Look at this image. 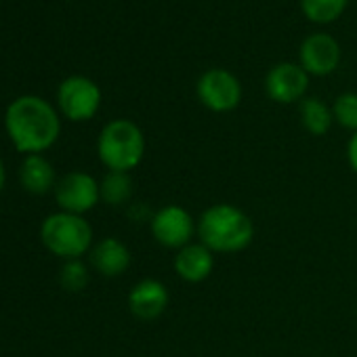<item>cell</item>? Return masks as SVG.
Listing matches in <instances>:
<instances>
[{
	"label": "cell",
	"instance_id": "9c48e42d",
	"mask_svg": "<svg viewBox=\"0 0 357 357\" xmlns=\"http://www.w3.org/2000/svg\"><path fill=\"white\" fill-rule=\"evenodd\" d=\"M309 89V74L301 63H278L265 78V91L275 103H296L305 99Z\"/></svg>",
	"mask_w": 357,
	"mask_h": 357
},
{
	"label": "cell",
	"instance_id": "44dd1931",
	"mask_svg": "<svg viewBox=\"0 0 357 357\" xmlns=\"http://www.w3.org/2000/svg\"><path fill=\"white\" fill-rule=\"evenodd\" d=\"M5 183H7V170H5V164L0 160V194L5 190Z\"/></svg>",
	"mask_w": 357,
	"mask_h": 357
},
{
	"label": "cell",
	"instance_id": "d6986e66",
	"mask_svg": "<svg viewBox=\"0 0 357 357\" xmlns=\"http://www.w3.org/2000/svg\"><path fill=\"white\" fill-rule=\"evenodd\" d=\"M334 122H338L342 128L357 132V95L355 93H342L334 105H332Z\"/></svg>",
	"mask_w": 357,
	"mask_h": 357
},
{
	"label": "cell",
	"instance_id": "5b68a950",
	"mask_svg": "<svg viewBox=\"0 0 357 357\" xmlns=\"http://www.w3.org/2000/svg\"><path fill=\"white\" fill-rule=\"evenodd\" d=\"M149 231L153 240L172 250H181L192 244V238L198 234V221L178 204H166L158 208L149 219Z\"/></svg>",
	"mask_w": 357,
	"mask_h": 357
},
{
	"label": "cell",
	"instance_id": "30bf717a",
	"mask_svg": "<svg viewBox=\"0 0 357 357\" xmlns=\"http://www.w3.org/2000/svg\"><path fill=\"white\" fill-rule=\"evenodd\" d=\"M301 68L311 76H328L340 63V47L330 34H311L298 51Z\"/></svg>",
	"mask_w": 357,
	"mask_h": 357
},
{
	"label": "cell",
	"instance_id": "ba28073f",
	"mask_svg": "<svg viewBox=\"0 0 357 357\" xmlns=\"http://www.w3.org/2000/svg\"><path fill=\"white\" fill-rule=\"evenodd\" d=\"M196 93H198L200 103L217 114L231 112L242 101L240 80L231 72L221 70V68L204 72L196 84Z\"/></svg>",
	"mask_w": 357,
	"mask_h": 357
},
{
	"label": "cell",
	"instance_id": "ac0fdd59",
	"mask_svg": "<svg viewBox=\"0 0 357 357\" xmlns=\"http://www.w3.org/2000/svg\"><path fill=\"white\" fill-rule=\"evenodd\" d=\"M89 267L82 263V259L76 261H66L61 271H59V282L68 292H80L89 286Z\"/></svg>",
	"mask_w": 357,
	"mask_h": 357
},
{
	"label": "cell",
	"instance_id": "e0dca14e",
	"mask_svg": "<svg viewBox=\"0 0 357 357\" xmlns=\"http://www.w3.org/2000/svg\"><path fill=\"white\" fill-rule=\"evenodd\" d=\"M349 5V0H301V9L307 20L315 24H330L338 20Z\"/></svg>",
	"mask_w": 357,
	"mask_h": 357
},
{
	"label": "cell",
	"instance_id": "4fadbf2b",
	"mask_svg": "<svg viewBox=\"0 0 357 357\" xmlns=\"http://www.w3.org/2000/svg\"><path fill=\"white\" fill-rule=\"evenodd\" d=\"M91 265L97 273H101L103 278H118L122 273H126V269L132 263V255L128 250V246L124 242H120L118 238H103L99 240L91 252H89Z\"/></svg>",
	"mask_w": 357,
	"mask_h": 357
},
{
	"label": "cell",
	"instance_id": "2e32d148",
	"mask_svg": "<svg viewBox=\"0 0 357 357\" xmlns=\"http://www.w3.org/2000/svg\"><path fill=\"white\" fill-rule=\"evenodd\" d=\"M298 114H301V124L305 126V130L315 137L326 135L334 124L332 107H328L321 99H315V97H305L298 105Z\"/></svg>",
	"mask_w": 357,
	"mask_h": 357
},
{
	"label": "cell",
	"instance_id": "9a60e30c",
	"mask_svg": "<svg viewBox=\"0 0 357 357\" xmlns=\"http://www.w3.org/2000/svg\"><path fill=\"white\" fill-rule=\"evenodd\" d=\"M99 190H101V202H105L112 208H120L130 202L135 183L130 172L107 170V174L99 181Z\"/></svg>",
	"mask_w": 357,
	"mask_h": 357
},
{
	"label": "cell",
	"instance_id": "8fae6325",
	"mask_svg": "<svg viewBox=\"0 0 357 357\" xmlns=\"http://www.w3.org/2000/svg\"><path fill=\"white\" fill-rule=\"evenodd\" d=\"M168 303H170L168 288L153 278H145L137 282L128 292V309L141 321H153L160 315H164Z\"/></svg>",
	"mask_w": 357,
	"mask_h": 357
},
{
	"label": "cell",
	"instance_id": "6da1fadb",
	"mask_svg": "<svg viewBox=\"0 0 357 357\" xmlns=\"http://www.w3.org/2000/svg\"><path fill=\"white\" fill-rule=\"evenodd\" d=\"M5 130L17 151L32 155L53 147L61 135L59 112L36 95H22L5 112Z\"/></svg>",
	"mask_w": 357,
	"mask_h": 357
},
{
	"label": "cell",
	"instance_id": "ffe728a7",
	"mask_svg": "<svg viewBox=\"0 0 357 357\" xmlns=\"http://www.w3.org/2000/svg\"><path fill=\"white\" fill-rule=\"evenodd\" d=\"M347 160H349L351 170L357 174V132H353L349 143H347Z\"/></svg>",
	"mask_w": 357,
	"mask_h": 357
},
{
	"label": "cell",
	"instance_id": "8992f818",
	"mask_svg": "<svg viewBox=\"0 0 357 357\" xmlns=\"http://www.w3.org/2000/svg\"><path fill=\"white\" fill-rule=\"evenodd\" d=\"M53 194H55V202L59 211L82 215V217L84 213L93 211L101 202L99 181L84 170H72L63 174L61 178H57Z\"/></svg>",
	"mask_w": 357,
	"mask_h": 357
},
{
	"label": "cell",
	"instance_id": "52a82bcc",
	"mask_svg": "<svg viewBox=\"0 0 357 357\" xmlns=\"http://www.w3.org/2000/svg\"><path fill=\"white\" fill-rule=\"evenodd\" d=\"M59 112L72 122L91 120L101 105V89L86 76H70L57 89Z\"/></svg>",
	"mask_w": 357,
	"mask_h": 357
},
{
	"label": "cell",
	"instance_id": "7c38bea8",
	"mask_svg": "<svg viewBox=\"0 0 357 357\" xmlns=\"http://www.w3.org/2000/svg\"><path fill=\"white\" fill-rule=\"evenodd\" d=\"M174 273L188 284H200L211 278L215 269V252L208 250L202 242H192L176 250L174 255Z\"/></svg>",
	"mask_w": 357,
	"mask_h": 357
},
{
	"label": "cell",
	"instance_id": "3957f363",
	"mask_svg": "<svg viewBox=\"0 0 357 357\" xmlns=\"http://www.w3.org/2000/svg\"><path fill=\"white\" fill-rule=\"evenodd\" d=\"M97 153L107 170L130 172L145 155L143 130L126 118L107 122L97 139Z\"/></svg>",
	"mask_w": 357,
	"mask_h": 357
},
{
	"label": "cell",
	"instance_id": "5bb4252c",
	"mask_svg": "<svg viewBox=\"0 0 357 357\" xmlns=\"http://www.w3.org/2000/svg\"><path fill=\"white\" fill-rule=\"evenodd\" d=\"M20 183L26 192L34 196H45L55 190L57 174L53 164L43 153L26 155L20 166Z\"/></svg>",
	"mask_w": 357,
	"mask_h": 357
},
{
	"label": "cell",
	"instance_id": "7a4b0ae2",
	"mask_svg": "<svg viewBox=\"0 0 357 357\" xmlns=\"http://www.w3.org/2000/svg\"><path fill=\"white\" fill-rule=\"evenodd\" d=\"M196 236L215 255H236L252 244L255 223L234 204H213L200 215Z\"/></svg>",
	"mask_w": 357,
	"mask_h": 357
},
{
	"label": "cell",
	"instance_id": "277c9868",
	"mask_svg": "<svg viewBox=\"0 0 357 357\" xmlns=\"http://www.w3.org/2000/svg\"><path fill=\"white\" fill-rule=\"evenodd\" d=\"M40 240L51 255L63 261H76L91 252L93 227L82 215L59 211L43 221Z\"/></svg>",
	"mask_w": 357,
	"mask_h": 357
}]
</instances>
